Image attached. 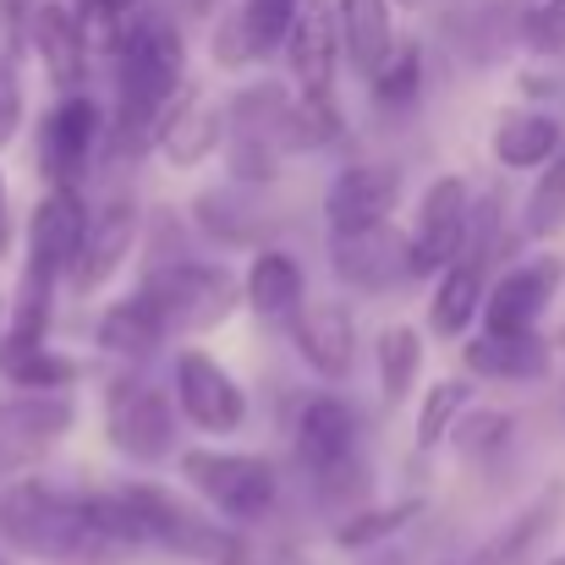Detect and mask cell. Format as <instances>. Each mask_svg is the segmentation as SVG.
Masks as SVG:
<instances>
[{
  "instance_id": "cell-1",
  "label": "cell",
  "mask_w": 565,
  "mask_h": 565,
  "mask_svg": "<svg viewBox=\"0 0 565 565\" xmlns=\"http://www.w3.org/2000/svg\"><path fill=\"white\" fill-rule=\"evenodd\" d=\"M182 94V33L166 11L138 6V17L121 28L116 39V121H110V143H121V154H143L149 143H160L166 110Z\"/></svg>"
},
{
  "instance_id": "cell-2",
  "label": "cell",
  "mask_w": 565,
  "mask_h": 565,
  "mask_svg": "<svg viewBox=\"0 0 565 565\" xmlns=\"http://www.w3.org/2000/svg\"><path fill=\"white\" fill-rule=\"evenodd\" d=\"M0 539L33 561L55 565H83V561H116L99 533H94V511L88 494H61L44 478H22L0 494Z\"/></svg>"
},
{
  "instance_id": "cell-3",
  "label": "cell",
  "mask_w": 565,
  "mask_h": 565,
  "mask_svg": "<svg viewBox=\"0 0 565 565\" xmlns=\"http://www.w3.org/2000/svg\"><path fill=\"white\" fill-rule=\"evenodd\" d=\"M116 500L127 505L132 527L143 544L166 550V555H182V561H203V565H242V539L220 533L214 522H203L198 511H188L177 494L154 489V483H121Z\"/></svg>"
},
{
  "instance_id": "cell-4",
  "label": "cell",
  "mask_w": 565,
  "mask_h": 565,
  "mask_svg": "<svg viewBox=\"0 0 565 565\" xmlns=\"http://www.w3.org/2000/svg\"><path fill=\"white\" fill-rule=\"evenodd\" d=\"M297 456L330 489V500H363L369 472L358 461V417L341 395H308L297 412Z\"/></svg>"
},
{
  "instance_id": "cell-5",
  "label": "cell",
  "mask_w": 565,
  "mask_h": 565,
  "mask_svg": "<svg viewBox=\"0 0 565 565\" xmlns=\"http://www.w3.org/2000/svg\"><path fill=\"white\" fill-rule=\"evenodd\" d=\"M182 478L192 494H203L220 516L231 522H258L275 511V467L264 456H231V450H188L182 456Z\"/></svg>"
},
{
  "instance_id": "cell-6",
  "label": "cell",
  "mask_w": 565,
  "mask_h": 565,
  "mask_svg": "<svg viewBox=\"0 0 565 565\" xmlns=\"http://www.w3.org/2000/svg\"><path fill=\"white\" fill-rule=\"evenodd\" d=\"M138 297L160 313V324H166V335L171 330H209V324H220L231 308H236V280L225 275V269H214V264H160L143 286H138Z\"/></svg>"
},
{
  "instance_id": "cell-7",
  "label": "cell",
  "mask_w": 565,
  "mask_h": 565,
  "mask_svg": "<svg viewBox=\"0 0 565 565\" xmlns=\"http://www.w3.org/2000/svg\"><path fill=\"white\" fill-rule=\"evenodd\" d=\"M105 434L127 461H160L177 450V412L171 401L138 374H121L105 395Z\"/></svg>"
},
{
  "instance_id": "cell-8",
  "label": "cell",
  "mask_w": 565,
  "mask_h": 565,
  "mask_svg": "<svg viewBox=\"0 0 565 565\" xmlns=\"http://www.w3.org/2000/svg\"><path fill=\"white\" fill-rule=\"evenodd\" d=\"M467 214H472V198L461 177H439L423 192L417 225L406 236V275H445L467 242Z\"/></svg>"
},
{
  "instance_id": "cell-9",
  "label": "cell",
  "mask_w": 565,
  "mask_h": 565,
  "mask_svg": "<svg viewBox=\"0 0 565 565\" xmlns=\"http://www.w3.org/2000/svg\"><path fill=\"white\" fill-rule=\"evenodd\" d=\"M401 198V171L395 166H347L330 192H324V220H330V242L363 236L390 225V209Z\"/></svg>"
},
{
  "instance_id": "cell-10",
  "label": "cell",
  "mask_w": 565,
  "mask_h": 565,
  "mask_svg": "<svg viewBox=\"0 0 565 565\" xmlns=\"http://www.w3.org/2000/svg\"><path fill=\"white\" fill-rule=\"evenodd\" d=\"M177 406L203 434H236L247 423V395L209 352H182L177 358Z\"/></svg>"
},
{
  "instance_id": "cell-11",
  "label": "cell",
  "mask_w": 565,
  "mask_h": 565,
  "mask_svg": "<svg viewBox=\"0 0 565 565\" xmlns=\"http://www.w3.org/2000/svg\"><path fill=\"white\" fill-rule=\"evenodd\" d=\"M94 143H99V105L83 99V94L61 99V105L44 116V132H39V166H44L50 188L55 192L77 188V177H83Z\"/></svg>"
},
{
  "instance_id": "cell-12",
  "label": "cell",
  "mask_w": 565,
  "mask_h": 565,
  "mask_svg": "<svg viewBox=\"0 0 565 565\" xmlns=\"http://www.w3.org/2000/svg\"><path fill=\"white\" fill-rule=\"evenodd\" d=\"M555 286H561V258H527V264L505 269L483 291V324L494 335H527L539 324V313L550 308Z\"/></svg>"
},
{
  "instance_id": "cell-13",
  "label": "cell",
  "mask_w": 565,
  "mask_h": 565,
  "mask_svg": "<svg viewBox=\"0 0 565 565\" xmlns=\"http://www.w3.org/2000/svg\"><path fill=\"white\" fill-rule=\"evenodd\" d=\"M286 61L291 77L302 83V99L324 116L330 110V83H335V11L330 0H302L286 33Z\"/></svg>"
},
{
  "instance_id": "cell-14",
  "label": "cell",
  "mask_w": 565,
  "mask_h": 565,
  "mask_svg": "<svg viewBox=\"0 0 565 565\" xmlns=\"http://www.w3.org/2000/svg\"><path fill=\"white\" fill-rule=\"evenodd\" d=\"M83 225H88V209L77 203V192H50L28 220V269L22 275L61 286V275H72V264H77Z\"/></svg>"
},
{
  "instance_id": "cell-15",
  "label": "cell",
  "mask_w": 565,
  "mask_h": 565,
  "mask_svg": "<svg viewBox=\"0 0 565 565\" xmlns=\"http://www.w3.org/2000/svg\"><path fill=\"white\" fill-rule=\"evenodd\" d=\"M132 242H138V203L132 198H110L99 214H88V225H83V247H77V264H72V286L77 291H99L116 269H121V258L132 253Z\"/></svg>"
},
{
  "instance_id": "cell-16",
  "label": "cell",
  "mask_w": 565,
  "mask_h": 565,
  "mask_svg": "<svg viewBox=\"0 0 565 565\" xmlns=\"http://www.w3.org/2000/svg\"><path fill=\"white\" fill-rule=\"evenodd\" d=\"M291 330H297V352L313 374L324 379H347L358 363V324L341 302H302L291 313Z\"/></svg>"
},
{
  "instance_id": "cell-17",
  "label": "cell",
  "mask_w": 565,
  "mask_h": 565,
  "mask_svg": "<svg viewBox=\"0 0 565 565\" xmlns=\"http://www.w3.org/2000/svg\"><path fill=\"white\" fill-rule=\"evenodd\" d=\"M330 264H335L341 280H352L363 291H379L395 275H406V236L390 231V225H379V231H363V236L330 242Z\"/></svg>"
},
{
  "instance_id": "cell-18",
  "label": "cell",
  "mask_w": 565,
  "mask_h": 565,
  "mask_svg": "<svg viewBox=\"0 0 565 565\" xmlns=\"http://www.w3.org/2000/svg\"><path fill=\"white\" fill-rule=\"evenodd\" d=\"M33 44H39V55H44V72H50V83L61 88V94H77V83H83V22H77V11H66V6H39L33 11Z\"/></svg>"
},
{
  "instance_id": "cell-19",
  "label": "cell",
  "mask_w": 565,
  "mask_h": 565,
  "mask_svg": "<svg viewBox=\"0 0 565 565\" xmlns=\"http://www.w3.org/2000/svg\"><path fill=\"white\" fill-rule=\"evenodd\" d=\"M72 428V406L55 395H17L0 401V456H33L55 434Z\"/></svg>"
},
{
  "instance_id": "cell-20",
  "label": "cell",
  "mask_w": 565,
  "mask_h": 565,
  "mask_svg": "<svg viewBox=\"0 0 565 565\" xmlns=\"http://www.w3.org/2000/svg\"><path fill=\"white\" fill-rule=\"evenodd\" d=\"M565 143L561 121L544 116V110H505L500 127H494V160L511 166V171H544L555 160V149Z\"/></svg>"
},
{
  "instance_id": "cell-21",
  "label": "cell",
  "mask_w": 565,
  "mask_h": 565,
  "mask_svg": "<svg viewBox=\"0 0 565 565\" xmlns=\"http://www.w3.org/2000/svg\"><path fill=\"white\" fill-rule=\"evenodd\" d=\"M335 22H341V50L347 61L374 77L379 66L390 61L395 50V28H390V0H341L335 6Z\"/></svg>"
},
{
  "instance_id": "cell-22",
  "label": "cell",
  "mask_w": 565,
  "mask_h": 565,
  "mask_svg": "<svg viewBox=\"0 0 565 565\" xmlns=\"http://www.w3.org/2000/svg\"><path fill=\"white\" fill-rule=\"evenodd\" d=\"M247 308L258 319H286L302 308V264L280 247H264L253 264H247V286H242Z\"/></svg>"
},
{
  "instance_id": "cell-23",
  "label": "cell",
  "mask_w": 565,
  "mask_h": 565,
  "mask_svg": "<svg viewBox=\"0 0 565 565\" xmlns=\"http://www.w3.org/2000/svg\"><path fill=\"white\" fill-rule=\"evenodd\" d=\"M220 127H225V116L214 110V105H192V94L182 88L177 99H171V110H166V127H160V149H166V160L171 166H182L192 171L214 143H220Z\"/></svg>"
},
{
  "instance_id": "cell-24",
  "label": "cell",
  "mask_w": 565,
  "mask_h": 565,
  "mask_svg": "<svg viewBox=\"0 0 565 565\" xmlns=\"http://www.w3.org/2000/svg\"><path fill=\"white\" fill-rule=\"evenodd\" d=\"M467 369L483 379H539L550 369V341L527 335H494L483 330L478 341H467Z\"/></svg>"
},
{
  "instance_id": "cell-25",
  "label": "cell",
  "mask_w": 565,
  "mask_h": 565,
  "mask_svg": "<svg viewBox=\"0 0 565 565\" xmlns=\"http://www.w3.org/2000/svg\"><path fill=\"white\" fill-rule=\"evenodd\" d=\"M160 341H166V324H160V313H154L138 291L121 297V302L99 319V347L116 352V358H149Z\"/></svg>"
},
{
  "instance_id": "cell-26",
  "label": "cell",
  "mask_w": 565,
  "mask_h": 565,
  "mask_svg": "<svg viewBox=\"0 0 565 565\" xmlns=\"http://www.w3.org/2000/svg\"><path fill=\"white\" fill-rule=\"evenodd\" d=\"M417 363H423L417 330L384 324V330H379V395H384V406H401V401H406V390H412V379H417Z\"/></svg>"
},
{
  "instance_id": "cell-27",
  "label": "cell",
  "mask_w": 565,
  "mask_h": 565,
  "mask_svg": "<svg viewBox=\"0 0 565 565\" xmlns=\"http://www.w3.org/2000/svg\"><path fill=\"white\" fill-rule=\"evenodd\" d=\"M0 374L33 395V390H61V384H72V379H77V363H72V358H55V352H44V347H6V341H0Z\"/></svg>"
},
{
  "instance_id": "cell-28",
  "label": "cell",
  "mask_w": 565,
  "mask_h": 565,
  "mask_svg": "<svg viewBox=\"0 0 565 565\" xmlns=\"http://www.w3.org/2000/svg\"><path fill=\"white\" fill-rule=\"evenodd\" d=\"M297 6H302V0H247V6L236 11L242 39H247V61H264V55H275V50L286 44Z\"/></svg>"
},
{
  "instance_id": "cell-29",
  "label": "cell",
  "mask_w": 565,
  "mask_h": 565,
  "mask_svg": "<svg viewBox=\"0 0 565 565\" xmlns=\"http://www.w3.org/2000/svg\"><path fill=\"white\" fill-rule=\"evenodd\" d=\"M516 434V417L500 412V406H467L456 423H450V439L461 456H500Z\"/></svg>"
},
{
  "instance_id": "cell-30",
  "label": "cell",
  "mask_w": 565,
  "mask_h": 565,
  "mask_svg": "<svg viewBox=\"0 0 565 565\" xmlns=\"http://www.w3.org/2000/svg\"><path fill=\"white\" fill-rule=\"evenodd\" d=\"M555 511H561V489H550L533 511H522V516H516V527H505L494 544H483V555H478L472 565H522V555L539 544V533L550 527V516H555Z\"/></svg>"
},
{
  "instance_id": "cell-31",
  "label": "cell",
  "mask_w": 565,
  "mask_h": 565,
  "mask_svg": "<svg viewBox=\"0 0 565 565\" xmlns=\"http://www.w3.org/2000/svg\"><path fill=\"white\" fill-rule=\"evenodd\" d=\"M467 406H472V384H467V379H439V384H428L423 412H417V445L434 450Z\"/></svg>"
},
{
  "instance_id": "cell-32",
  "label": "cell",
  "mask_w": 565,
  "mask_h": 565,
  "mask_svg": "<svg viewBox=\"0 0 565 565\" xmlns=\"http://www.w3.org/2000/svg\"><path fill=\"white\" fill-rule=\"evenodd\" d=\"M565 220V143L555 149V160L539 171V182L527 192V209H522V231L527 236H550Z\"/></svg>"
},
{
  "instance_id": "cell-33",
  "label": "cell",
  "mask_w": 565,
  "mask_h": 565,
  "mask_svg": "<svg viewBox=\"0 0 565 565\" xmlns=\"http://www.w3.org/2000/svg\"><path fill=\"white\" fill-rule=\"evenodd\" d=\"M417 511H423V500H401V505H369V511H358L352 522H341V544H347V550L379 544V539L401 533V527H406Z\"/></svg>"
},
{
  "instance_id": "cell-34",
  "label": "cell",
  "mask_w": 565,
  "mask_h": 565,
  "mask_svg": "<svg viewBox=\"0 0 565 565\" xmlns=\"http://www.w3.org/2000/svg\"><path fill=\"white\" fill-rule=\"evenodd\" d=\"M417 77H423V61L412 44H395L390 61L374 72V105H412L417 99Z\"/></svg>"
},
{
  "instance_id": "cell-35",
  "label": "cell",
  "mask_w": 565,
  "mask_h": 565,
  "mask_svg": "<svg viewBox=\"0 0 565 565\" xmlns=\"http://www.w3.org/2000/svg\"><path fill=\"white\" fill-rule=\"evenodd\" d=\"M527 39L539 50H565V0H544L533 17H527Z\"/></svg>"
},
{
  "instance_id": "cell-36",
  "label": "cell",
  "mask_w": 565,
  "mask_h": 565,
  "mask_svg": "<svg viewBox=\"0 0 565 565\" xmlns=\"http://www.w3.org/2000/svg\"><path fill=\"white\" fill-rule=\"evenodd\" d=\"M22 127V88H17V66L0 55V149L17 138Z\"/></svg>"
},
{
  "instance_id": "cell-37",
  "label": "cell",
  "mask_w": 565,
  "mask_h": 565,
  "mask_svg": "<svg viewBox=\"0 0 565 565\" xmlns=\"http://www.w3.org/2000/svg\"><path fill=\"white\" fill-rule=\"evenodd\" d=\"M0 253H6V182H0Z\"/></svg>"
},
{
  "instance_id": "cell-38",
  "label": "cell",
  "mask_w": 565,
  "mask_h": 565,
  "mask_svg": "<svg viewBox=\"0 0 565 565\" xmlns=\"http://www.w3.org/2000/svg\"><path fill=\"white\" fill-rule=\"evenodd\" d=\"M203 6H214V0H188V11H203Z\"/></svg>"
},
{
  "instance_id": "cell-39",
  "label": "cell",
  "mask_w": 565,
  "mask_h": 565,
  "mask_svg": "<svg viewBox=\"0 0 565 565\" xmlns=\"http://www.w3.org/2000/svg\"><path fill=\"white\" fill-rule=\"evenodd\" d=\"M555 347H561V352H565V330H561V335H555Z\"/></svg>"
},
{
  "instance_id": "cell-40",
  "label": "cell",
  "mask_w": 565,
  "mask_h": 565,
  "mask_svg": "<svg viewBox=\"0 0 565 565\" xmlns=\"http://www.w3.org/2000/svg\"><path fill=\"white\" fill-rule=\"evenodd\" d=\"M550 565H565V555H555V561H550Z\"/></svg>"
},
{
  "instance_id": "cell-41",
  "label": "cell",
  "mask_w": 565,
  "mask_h": 565,
  "mask_svg": "<svg viewBox=\"0 0 565 565\" xmlns=\"http://www.w3.org/2000/svg\"><path fill=\"white\" fill-rule=\"evenodd\" d=\"M384 565H401V561H384Z\"/></svg>"
}]
</instances>
